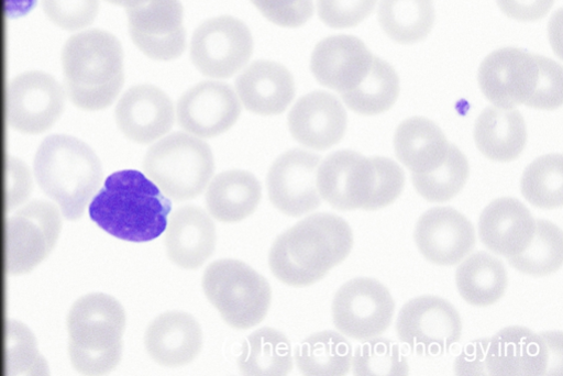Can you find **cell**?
Listing matches in <instances>:
<instances>
[{
    "label": "cell",
    "instance_id": "cell-27",
    "mask_svg": "<svg viewBox=\"0 0 563 376\" xmlns=\"http://www.w3.org/2000/svg\"><path fill=\"white\" fill-rule=\"evenodd\" d=\"M394 147L399 162L412 174H428L443 164L450 144L432 121L411 118L398 126Z\"/></svg>",
    "mask_w": 563,
    "mask_h": 376
},
{
    "label": "cell",
    "instance_id": "cell-23",
    "mask_svg": "<svg viewBox=\"0 0 563 376\" xmlns=\"http://www.w3.org/2000/svg\"><path fill=\"white\" fill-rule=\"evenodd\" d=\"M537 221L515 198H499L489 203L479 217L478 234L493 253L506 258L522 253L530 244Z\"/></svg>",
    "mask_w": 563,
    "mask_h": 376
},
{
    "label": "cell",
    "instance_id": "cell-16",
    "mask_svg": "<svg viewBox=\"0 0 563 376\" xmlns=\"http://www.w3.org/2000/svg\"><path fill=\"white\" fill-rule=\"evenodd\" d=\"M317 187L320 197L340 211L363 209L375 187L371 158L353 151H339L319 165Z\"/></svg>",
    "mask_w": 563,
    "mask_h": 376
},
{
    "label": "cell",
    "instance_id": "cell-37",
    "mask_svg": "<svg viewBox=\"0 0 563 376\" xmlns=\"http://www.w3.org/2000/svg\"><path fill=\"white\" fill-rule=\"evenodd\" d=\"M521 193L532 206L555 209L562 204V156L550 154L533 161L523 172Z\"/></svg>",
    "mask_w": 563,
    "mask_h": 376
},
{
    "label": "cell",
    "instance_id": "cell-34",
    "mask_svg": "<svg viewBox=\"0 0 563 376\" xmlns=\"http://www.w3.org/2000/svg\"><path fill=\"white\" fill-rule=\"evenodd\" d=\"M349 109L361 115H378L388 111L399 96V78L386 62L373 57L366 78L353 90L340 93Z\"/></svg>",
    "mask_w": 563,
    "mask_h": 376
},
{
    "label": "cell",
    "instance_id": "cell-25",
    "mask_svg": "<svg viewBox=\"0 0 563 376\" xmlns=\"http://www.w3.org/2000/svg\"><path fill=\"white\" fill-rule=\"evenodd\" d=\"M166 230L168 257L181 268L201 267L216 251V225L199 207L186 206L178 209L172 215Z\"/></svg>",
    "mask_w": 563,
    "mask_h": 376
},
{
    "label": "cell",
    "instance_id": "cell-36",
    "mask_svg": "<svg viewBox=\"0 0 563 376\" xmlns=\"http://www.w3.org/2000/svg\"><path fill=\"white\" fill-rule=\"evenodd\" d=\"M470 176V166L464 154L450 145L443 164L428 174H412V184L418 193L430 202H445L457 196Z\"/></svg>",
    "mask_w": 563,
    "mask_h": 376
},
{
    "label": "cell",
    "instance_id": "cell-5",
    "mask_svg": "<svg viewBox=\"0 0 563 376\" xmlns=\"http://www.w3.org/2000/svg\"><path fill=\"white\" fill-rule=\"evenodd\" d=\"M34 170L42 190L71 221L82 218L103 180L96 152L69 135L47 137L36 154Z\"/></svg>",
    "mask_w": 563,
    "mask_h": 376
},
{
    "label": "cell",
    "instance_id": "cell-35",
    "mask_svg": "<svg viewBox=\"0 0 563 376\" xmlns=\"http://www.w3.org/2000/svg\"><path fill=\"white\" fill-rule=\"evenodd\" d=\"M508 263L518 272L534 277L555 273L562 265V232L550 221L539 220L528 247Z\"/></svg>",
    "mask_w": 563,
    "mask_h": 376
},
{
    "label": "cell",
    "instance_id": "cell-29",
    "mask_svg": "<svg viewBox=\"0 0 563 376\" xmlns=\"http://www.w3.org/2000/svg\"><path fill=\"white\" fill-rule=\"evenodd\" d=\"M261 200V183L245 170H229L218 175L206 196L211 215L225 223L241 222L251 217Z\"/></svg>",
    "mask_w": 563,
    "mask_h": 376
},
{
    "label": "cell",
    "instance_id": "cell-38",
    "mask_svg": "<svg viewBox=\"0 0 563 376\" xmlns=\"http://www.w3.org/2000/svg\"><path fill=\"white\" fill-rule=\"evenodd\" d=\"M5 374L49 375L46 358L38 349L33 331L23 322L9 320L5 325Z\"/></svg>",
    "mask_w": 563,
    "mask_h": 376
},
{
    "label": "cell",
    "instance_id": "cell-44",
    "mask_svg": "<svg viewBox=\"0 0 563 376\" xmlns=\"http://www.w3.org/2000/svg\"><path fill=\"white\" fill-rule=\"evenodd\" d=\"M33 191V178L29 166L16 157L5 162V202L9 210L23 206Z\"/></svg>",
    "mask_w": 563,
    "mask_h": 376
},
{
    "label": "cell",
    "instance_id": "cell-33",
    "mask_svg": "<svg viewBox=\"0 0 563 376\" xmlns=\"http://www.w3.org/2000/svg\"><path fill=\"white\" fill-rule=\"evenodd\" d=\"M239 367L245 375H287L294 368L291 344L274 328L253 332L243 345Z\"/></svg>",
    "mask_w": 563,
    "mask_h": 376
},
{
    "label": "cell",
    "instance_id": "cell-2",
    "mask_svg": "<svg viewBox=\"0 0 563 376\" xmlns=\"http://www.w3.org/2000/svg\"><path fill=\"white\" fill-rule=\"evenodd\" d=\"M172 201L137 170L111 175L93 198L90 217L117 239L145 243L158 239L168 224Z\"/></svg>",
    "mask_w": 563,
    "mask_h": 376
},
{
    "label": "cell",
    "instance_id": "cell-31",
    "mask_svg": "<svg viewBox=\"0 0 563 376\" xmlns=\"http://www.w3.org/2000/svg\"><path fill=\"white\" fill-rule=\"evenodd\" d=\"M435 20L432 0H380L378 22L385 34L400 45L428 37Z\"/></svg>",
    "mask_w": 563,
    "mask_h": 376
},
{
    "label": "cell",
    "instance_id": "cell-7",
    "mask_svg": "<svg viewBox=\"0 0 563 376\" xmlns=\"http://www.w3.org/2000/svg\"><path fill=\"white\" fill-rule=\"evenodd\" d=\"M144 170L168 198L188 201L200 196L213 177L211 147L199 137L174 133L147 152Z\"/></svg>",
    "mask_w": 563,
    "mask_h": 376
},
{
    "label": "cell",
    "instance_id": "cell-11",
    "mask_svg": "<svg viewBox=\"0 0 563 376\" xmlns=\"http://www.w3.org/2000/svg\"><path fill=\"white\" fill-rule=\"evenodd\" d=\"M395 301L379 281L360 277L345 283L335 294L332 317L344 335L365 341L383 334L393 321Z\"/></svg>",
    "mask_w": 563,
    "mask_h": 376
},
{
    "label": "cell",
    "instance_id": "cell-26",
    "mask_svg": "<svg viewBox=\"0 0 563 376\" xmlns=\"http://www.w3.org/2000/svg\"><path fill=\"white\" fill-rule=\"evenodd\" d=\"M236 91L244 107L263 117L284 113L295 98V80L280 64L258 60L236 80Z\"/></svg>",
    "mask_w": 563,
    "mask_h": 376
},
{
    "label": "cell",
    "instance_id": "cell-19",
    "mask_svg": "<svg viewBox=\"0 0 563 376\" xmlns=\"http://www.w3.org/2000/svg\"><path fill=\"white\" fill-rule=\"evenodd\" d=\"M415 241L421 254L431 263L453 266L466 257L475 246V230L459 211L438 207L418 220Z\"/></svg>",
    "mask_w": 563,
    "mask_h": 376
},
{
    "label": "cell",
    "instance_id": "cell-30",
    "mask_svg": "<svg viewBox=\"0 0 563 376\" xmlns=\"http://www.w3.org/2000/svg\"><path fill=\"white\" fill-rule=\"evenodd\" d=\"M455 280L462 298L476 307H487L497 302L508 285L503 263L485 252L468 256L459 266Z\"/></svg>",
    "mask_w": 563,
    "mask_h": 376
},
{
    "label": "cell",
    "instance_id": "cell-43",
    "mask_svg": "<svg viewBox=\"0 0 563 376\" xmlns=\"http://www.w3.org/2000/svg\"><path fill=\"white\" fill-rule=\"evenodd\" d=\"M271 23L284 29L307 24L314 13L312 0H251Z\"/></svg>",
    "mask_w": 563,
    "mask_h": 376
},
{
    "label": "cell",
    "instance_id": "cell-17",
    "mask_svg": "<svg viewBox=\"0 0 563 376\" xmlns=\"http://www.w3.org/2000/svg\"><path fill=\"white\" fill-rule=\"evenodd\" d=\"M553 361V350L544 333L523 327H508L488 339L486 375L543 376Z\"/></svg>",
    "mask_w": 563,
    "mask_h": 376
},
{
    "label": "cell",
    "instance_id": "cell-41",
    "mask_svg": "<svg viewBox=\"0 0 563 376\" xmlns=\"http://www.w3.org/2000/svg\"><path fill=\"white\" fill-rule=\"evenodd\" d=\"M377 2L378 0H318V14L328 27L352 29L374 12Z\"/></svg>",
    "mask_w": 563,
    "mask_h": 376
},
{
    "label": "cell",
    "instance_id": "cell-39",
    "mask_svg": "<svg viewBox=\"0 0 563 376\" xmlns=\"http://www.w3.org/2000/svg\"><path fill=\"white\" fill-rule=\"evenodd\" d=\"M355 375L362 376H400L409 373L406 356L397 343L384 338L365 340L352 356Z\"/></svg>",
    "mask_w": 563,
    "mask_h": 376
},
{
    "label": "cell",
    "instance_id": "cell-4",
    "mask_svg": "<svg viewBox=\"0 0 563 376\" xmlns=\"http://www.w3.org/2000/svg\"><path fill=\"white\" fill-rule=\"evenodd\" d=\"M66 92L85 111L111 107L124 81V52L112 34L92 30L71 37L63 53Z\"/></svg>",
    "mask_w": 563,
    "mask_h": 376
},
{
    "label": "cell",
    "instance_id": "cell-12",
    "mask_svg": "<svg viewBox=\"0 0 563 376\" xmlns=\"http://www.w3.org/2000/svg\"><path fill=\"white\" fill-rule=\"evenodd\" d=\"M396 330L399 339L419 355L438 356L461 339L462 321L445 299L421 296L400 309Z\"/></svg>",
    "mask_w": 563,
    "mask_h": 376
},
{
    "label": "cell",
    "instance_id": "cell-24",
    "mask_svg": "<svg viewBox=\"0 0 563 376\" xmlns=\"http://www.w3.org/2000/svg\"><path fill=\"white\" fill-rule=\"evenodd\" d=\"M145 346L151 357L167 367L191 363L203 346L200 323L190 313L168 311L155 318L145 333Z\"/></svg>",
    "mask_w": 563,
    "mask_h": 376
},
{
    "label": "cell",
    "instance_id": "cell-3",
    "mask_svg": "<svg viewBox=\"0 0 563 376\" xmlns=\"http://www.w3.org/2000/svg\"><path fill=\"white\" fill-rule=\"evenodd\" d=\"M478 84L496 108L526 106L555 110L562 104V69L549 58L518 48H503L482 63Z\"/></svg>",
    "mask_w": 563,
    "mask_h": 376
},
{
    "label": "cell",
    "instance_id": "cell-20",
    "mask_svg": "<svg viewBox=\"0 0 563 376\" xmlns=\"http://www.w3.org/2000/svg\"><path fill=\"white\" fill-rule=\"evenodd\" d=\"M120 131L132 142L151 144L168 134L175 123L174 104L159 88L142 85L131 88L115 111Z\"/></svg>",
    "mask_w": 563,
    "mask_h": 376
},
{
    "label": "cell",
    "instance_id": "cell-14",
    "mask_svg": "<svg viewBox=\"0 0 563 376\" xmlns=\"http://www.w3.org/2000/svg\"><path fill=\"white\" fill-rule=\"evenodd\" d=\"M130 35L148 58L172 62L187 48L184 7L180 0H148L128 9Z\"/></svg>",
    "mask_w": 563,
    "mask_h": 376
},
{
    "label": "cell",
    "instance_id": "cell-13",
    "mask_svg": "<svg viewBox=\"0 0 563 376\" xmlns=\"http://www.w3.org/2000/svg\"><path fill=\"white\" fill-rule=\"evenodd\" d=\"M66 93L53 76L30 71L16 77L7 95V117L10 125L24 134H42L62 118Z\"/></svg>",
    "mask_w": 563,
    "mask_h": 376
},
{
    "label": "cell",
    "instance_id": "cell-6",
    "mask_svg": "<svg viewBox=\"0 0 563 376\" xmlns=\"http://www.w3.org/2000/svg\"><path fill=\"white\" fill-rule=\"evenodd\" d=\"M67 327L69 356L79 373L103 375L120 364L126 312L114 297L103 292L81 297L69 311Z\"/></svg>",
    "mask_w": 563,
    "mask_h": 376
},
{
    "label": "cell",
    "instance_id": "cell-15",
    "mask_svg": "<svg viewBox=\"0 0 563 376\" xmlns=\"http://www.w3.org/2000/svg\"><path fill=\"white\" fill-rule=\"evenodd\" d=\"M321 157L291 150L280 155L267 175V189L276 209L289 217H301L321 206L317 174Z\"/></svg>",
    "mask_w": 563,
    "mask_h": 376
},
{
    "label": "cell",
    "instance_id": "cell-47",
    "mask_svg": "<svg viewBox=\"0 0 563 376\" xmlns=\"http://www.w3.org/2000/svg\"><path fill=\"white\" fill-rule=\"evenodd\" d=\"M107 2L117 7L132 9L148 2V0H107Z\"/></svg>",
    "mask_w": 563,
    "mask_h": 376
},
{
    "label": "cell",
    "instance_id": "cell-1",
    "mask_svg": "<svg viewBox=\"0 0 563 376\" xmlns=\"http://www.w3.org/2000/svg\"><path fill=\"white\" fill-rule=\"evenodd\" d=\"M352 247L353 232L346 221L335 214L316 213L276 239L269 266L282 283L306 287L341 264Z\"/></svg>",
    "mask_w": 563,
    "mask_h": 376
},
{
    "label": "cell",
    "instance_id": "cell-45",
    "mask_svg": "<svg viewBox=\"0 0 563 376\" xmlns=\"http://www.w3.org/2000/svg\"><path fill=\"white\" fill-rule=\"evenodd\" d=\"M500 11L518 22H537L547 16L554 0H496Z\"/></svg>",
    "mask_w": 563,
    "mask_h": 376
},
{
    "label": "cell",
    "instance_id": "cell-21",
    "mask_svg": "<svg viewBox=\"0 0 563 376\" xmlns=\"http://www.w3.org/2000/svg\"><path fill=\"white\" fill-rule=\"evenodd\" d=\"M373 57L358 38L332 36L317 45L311 71L321 86L343 93L355 89L366 78Z\"/></svg>",
    "mask_w": 563,
    "mask_h": 376
},
{
    "label": "cell",
    "instance_id": "cell-18",
    "mask_svg": "<svg viewBox=\"0 0 563 376\" xmlns=\"http://www.w3.org/2000/svg\"><path fill=\"white\" fill-rule=\"evenodd\" d=\"M242 107L234 90L223 82L205 81L179 100L177 118L188 133L202 139L220 136L240 119Z\"/></svg>",
    "mask_w": 563,
    "mask_h": 376
},
{
    "label": "cell",
    "instance_id": "cell-28",
    "mask_svg": "<svg viewBox=\"0 0 563 376\" xmlns=\"http://www.w3.org/2000/svg\"><path fill=\"white\" fill-rule=\"evenodd\" d=\"M474 140L478 151L499 163L515 161L525 150L527 130L522 115L514 109H485L478 117Z\"/></svg>",
    "mask_w": 563,
    "mask_h": 376
},
{
    "label": "cell",
    "instance_id": "cell-42",
    "mask_svg": "<svg viewBox=\"0 0 563 376\" xmlns=\"http://www.w3.org/2000/svg\"><path fill=\"white\" fill-rule=\"evenodd\" d=\"M371 159L375 169V187L363 209L376 211L391 204L401 195L405 187V173L389 158L373 157Z\"/></svg>",
    "mask_w": 563,
    "mask_h": 376
},
{
    "label": "cell",
    "instance_id": "cell-9",
    "mask_svg": "<svg viewBox=\"0 0 563 376\" xmlns=\"http://www.w3.org/2000/svg\"><path fill=\"white\" fill-rule=\"evenodd\" d=\"M63 229L60 210L47 201H34L7 223L5 264L11 275L34 270L54 251Z\"/></svg>",
    "mask_w": 563,
    "mask_h": 376
},
{
    "label": "cell",
    "instance_id": "cell-8",
    "mask_svg": "<svg viewBox=\"0 0 563 376\" xmlns=\"http://www.w3.org/2000/svg\"><path fill=\"white\" fill-rule=\"evenodd\" d=\"M202 287L209 301L232 328L246 330L260 324L272 302L267 279L238 259H219L205 272Z\"/></svg>",
    "mask_w": 563,
    "mask_h": 376
},
{
    "label": "cell",
    "instance_id": "cell-46",
    "mask_svg": "<svg viewBox=\"0 0 563 376\" xmlns=\"http://www.w3.org/2000/svg\"><path fill=\"white\" fill-rule=\"evenodd\" d=\"M488 339L468 344L455 360L454 369L459 375H486L485 356Z\"/></svg>",
    "mask_w": 563,
    "mask_h": 376
},
{
    "label": "cell",
    "instance_id": "cell-22",
    "mask_svg": "<svg viewBox=\"0 0 563 376\" xmlns=\"http://www.w3.org/2000/svg\"><path fill=\"white\" fill-rule=\"evenodd\" d=\"M289 131L301 145L325 151L339 144L345 135L347 115L332 95L314 91L301 98L288 118Z\"/></svg>",
    "mask_w": 563,
    "mask_h": 376
},
{
    "label": "cell",
    "instance_id": "cell-10",
    "mask_svg": "<svg viewBox=\"0 0 563 376\" xmlns=\"http://www.w3.org/2000/svg\"><path fill=\"white\" fill-rule=\"evenodd\" d=\"M253 51L250 29L238 19L221 16L206 21L196 30L190 56L203 76L228 79L249 64Z\"/></svg>",
    "mask_w": 563,
    "mask_h": 376
},
{
    "label": "cell",
    "instance_id": "cell-40",
    "mask_svg": "<svg viewBox=\"0 0 563 376\" xmlns=\"http://www.w3.org/2000/svg\"><path fill=\"white\" fill-rule=\"evenodd\" d=\"M43 9L55 25L77 32L95 23L100 0H43Z\"/></svg>",
    "mask_w": 563,
    "mask_h": 376
},
{
    "label": "cell",
    "instance_id": "cell-32",
    "mask_svg": "<svg viewBox=\"0 0 563 376\" xmlns=\"http://www.w3.org/2000/svg\"><path fill=\"white\" fill-rule=\"evenodd\" d=\"M352 356L353 350L347 339L330 330L307 338L295 354L301 373L316 376L346 375L352 367Z\"/></svg>",
    "mask_w": 563,
    "mask_h": 376
}]
</instances>
